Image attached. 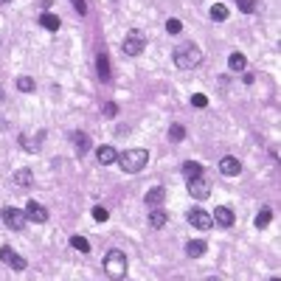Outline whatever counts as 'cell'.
Wrapping results in <instances>:
<instances>
[{
  "mask_svg": "<svg viewBox=\"0 0 281 281\" xmlns=\"http://www.w3.org/2000/svg\"><path fill=\"white\" fill-rule=\"evenodd\" d=\"M171 59H174V65H178L180 71H191V67H197L202 62V51H200V45H194V43H183V45L174 48Z\"/></svg>",
  "mask_w": 281,
  "mask_h": 281,
  "instance_id": "obj_1",
  "label": "cell"
},
{
  "mask_svg": "<svg viewBox=\"0 0 281 281\" xmlns=\"http://www.w3.org/2000/svg\"><path fill=\"white\" fill-rule=\"evenodd\" d=\"M116 163L121 166V171H127V174H138V171L149 163V152L147 149H127V152L118 155Z\"/></svg>",
  "mask_w": 281,
  "mask_h": 281,
  "instance_id": "obj_2",
  "label": "cell"
},
{
  "mask_svg": "<svg viewBox=\"0 0 281 281\" xmlns=\"http://www.w3.org/2000/svg\"><path fill=\"white\" fill-rule=\"evenodd\" d=\"M101 264H104V273L113 281H121L127 275V256H124V251H107Z\"/></svg>",
  "mask_w": 281,
  "mask_h": 281,
  "instance_id": "obj_3",
  "label": "cell"
},
{
  "mask_svg": "<svg viewBox=\"0 0 281 281\" xmlns=\"http://www.w3.org/2000/svg\"><path fill=\"white\" fill-rule=\"evenodd\" d=\"M124 54L127 56H138L144 54V48H147V37H144V31H129L127 37H124Z\"/></svg>",
  "mask_w": 281,
  "mask_h": 281,
  "instance_id": "obj_4",
  "label": "cell"
},
{
  "mask_svg": "<svg viewBox=\"0 0 281 281\" xmlns=\"http://www.w3.org/2000/svg\"><path fill=\"white\" fill-rule=\"evenodd\" d=\"M3 222H6L12 231H23L25 228V211H20V208H14V205H6L3 208Z\"/></svg>",
  "mask_w": 281,
  "mask_h": 281,
  "instance_id": "obj_5",
  "label": "cell"
},
{
  "mask_svg": "<svg viewBox=\"0 0 281 281\" xmlns=\"http://www.w3.org/2000/svg\"><path fill=\"white\" fill-rule=\"evenodd\" d=\"M25 220L34 222V225H43V222L48 220V211H45V205H40L37 200H31L28 205H25Z\"/></svg>",
  "mask_w": 281,
  "mask_h": 281,
  "instance_id": "obj_6",
  "label": "cell"
},
{
  "mask_svg": "<svg viewBox=\"0 0 281 281\" xmlns=\"http://www.w3.org/2000/svg\"><path fill=\"white\" fill-rule=\"evenodd\" d=\"M0 259H3V264H9L12 270H25V259L17 256L9 244H3V248H0Z\"/></svg>",
  "mask_w": 281,
  "mask_h": 281,
  "instance_id": "obj_7",
  "label": "cell"
},
{
  "mask_svg": "<svg viewBox=\"0 0 281 281\" xmlns=\"http://www.w3.org/2000/svg\"><path fill=\"white\" fill-rule=\"evenodd\" d=\"M189 194L194 197V200H205V197L211 194V186H208V180H205V178L189 180Z\"/></svg>",
  "mask_w": 281,
  "mask_h": 281,
  "instance_id": "obj_8",
  "label": "cell"
},
{
  "mask_svg": "<svg viewBox=\"0 0 281 281\" xmlns=\"http://www.w3.org/2000/svg\"><path fill=\"white\" fill-rule=\"evenodd\" d=\"M211 222H214V220H211L202 208H191V211H189V225L200 228V231H208V228H211Z\"/></svg>",
  "mask_w": 281,
  "mask_h": 281,
  "instance_id": "obj_9",
  "label": "cell"
},
{
  "mask_svg": "<svg viewBox=\"0 0 281 281\" xmlns=\"http://www.w3.org/2000/svg\"><path fill=\"white\" fill-rule=\"evenodd\" d=\"M220 171L225 178H236V174H242V163H239L233 155H225V158L220 160Z\"/></svg>",
  "mask_w": 281,
  "mask_h": 281,
  "instance_id": "obj_10",
  "label": "cell"
},
{
  "mask_svg": "<svg viewBox=\"0 0 281 281\" xmlns=\"http://www.w3.org/2000/svg\"><path fill=\"white\" fill-rule=\"evenodd\" d=\"M211 220H214L220 228H231L233 222H236V217H233V211H231L228 205H220V208L214 211V217H211Z\"/></svg>",
  "mask_w": 281,
  "mask_h": 281,
  "instance_id": "obj_11",
  "label": "cell"
},
{
  "mask_svg": "<svg viewBox=\"0 0 281 281\" xmlns=\"http://www.w3.org/2000/svg\"><path fill=\"white\" fill-rule=\"evenodd\" d=\"M166 200V191H163V186H152V189L144 194V202H147L149 208H160V202Z\"/></svg>",
  "mask_w": 281,
  "mask_h": 281,
  "instance_id": "obj_12",
  "label": "cell"
},
{
  "mask_svg": "<svg viewBox=\"0 0 281 281\" xmlns=\"http://www.w3.org/2000/svg\"><path fill=\"white\" fill-rule=\"evenodd\" d=\"M96 160L101 166H110V163H116V160H118V152L110 147V144H107V147H98L96 149Z\"/></svg>",
  "mask_w": 281,
  "mask_h": 281,
  "instance_id": "obj_13",
  "label": "cell"
},
{
  "mask_svg": "<svg viewBox=\"0 0 281 281\" xmlns=\"http://www.w3.org/2000/svg\"><path fill=\"white\" fill-rule=\"evenodd\" d=\"M40 138H43V132H40V135H28V132H23V135H20V147H23L25 152H40V144H43Z\"/></svg>",
  "mask_w": 281,
  "mask_h": 281,
  "instance_id": "obj_14",
  "label": "cell"
},
{
  "mask_svg": "<svg viewBox=\"0 0 281 281\" xmlns=\"http://www.w3.org/2000/svg\"><path fill=\"white\" fill-rule=\"evenodd\" d=\"M14 186H20V189H31V186H34V174H31V169H17L14 171Z\"/></svg>",
  "mask_w": 281,
  "mask_h": 281,
  "instance_id": "obj_15",
  "label": "cell"
},
{
  "mask_svg": "<svg viewBox=\"0 0 281 281\" xmlns=\"http://www.w3.org/2000/svg\"><path fill=\"white\" fill-rule=\"evenodd\" d=\"M205 251H208V244L202 242V239H191V242L186 244V253H189L191 259H200V256H205Z\"/></svg>",
  "mask_w": 281,
  "mask_h": 281,
  "instance_id": "obj_16",
  "label": "cell"
},
{
  "mask_svg": "<svg viewBox=\"0 0 281 281\" xmlns=\"http://www.w3.org/2000/svg\"><path fill=\"white\" fill-rule=\"evenodd\" d=\"M40 25H43L45 31H51V34H54V31H59V17H56V14H51V12H43L40 14Z\"/></svg>",
  "mask_w": 281,
  "mask_h": 281,
  "instance_id": "obj_17",
  "label": "cell"
},
{
  "mask_svg": "<svg viewBox=\"0 0 281 281\" xmlns=\"http://www.w3.org/2000/svg\"><path fill=\"white\" fill-rule=\"evenodd\" d=\"M169 222V217H166V211L163 208H152V214H149V225L155 228V231H160V228Z\"/></svg>",
  "mask_w": 281,
  "mask_h": 281,
  "instance_id": "obj_18",
  "label": "cell"
},
{
  "mask_svg": "<svg viewBox=\"0 0 281 281\" xmlns=\"http://www.w3.org/2000/svg\"><path fill=\"white\" fill-rule=\"evenodd\" d=\"M183 178H186V183H189V180H194V178H202V166L194 163V160L183 163Z\"/></svg>",
  "mask_w": 281,
  "mask_h": 281,
  "instance_id": "obj_19",
  "label": "cell"
},
{
  "mask_svg": "<svg viewBox=\"0 0 281 281\" xmlns=\"http://www.w3.org/2000/svg\"><path fill=\"white\" fill-rule=\"evenodd\" d=\"M74 147H76V155H85L87 149H90V138H87L85 132H74Z\"/></svg>",
  "mask_w": 281,
  "mask_h": 281,
  "instance_id": "obj_20",
  "label": "cell"
},
{
  "mask_svg": "<svg viewBox=\"0 0 281 281\" xmlns=\"http://www.w3.org/2000/svg\"><path fill=\"white\" fill-rule=\"evenodd\" d=\"M228 67H231L233 74H242L244 67H248V59H244L242 54H231L228 56Z\"/></svg>",
  "mask_w": 281,
  "mask_h": 281,
  "instance_id": "obj_21",
  "label": "cell"
},
{
  "mask_svg": "<svg viewBox=\"0 0 281 281\" xmlns=\"http://www.w3.org/2000/svg\"><path fill=\"white\" fill-rule=\"evenodd\" d=\"M96 67H98V79H101V82L110 79V62H107V54H98Z\"/></svg>",
  "mask_w": 281,
  "mask_h": 281,
  "instance_id": "obj_22",
  "label": "cell"
},
{
  "mask_svg": "<svg viewBox=\"0 0 281 281\" xmlns=\"http://www.w3.org/2000/svg\"><path fill=\"white\" fill-rule=\"evenodd\" d=\"M273 220V211H270V208H264V211H259L256 214V220H253V225L259 228V231H262V228H267V222Z\"/></svg>",
  "mask_w": 281,
  "mask_h": 281,
  "instance_id": "obj_23",
  "label": "cell"
},
{
  "mask_svg": "<svg viewBox=\"0 0 281 281\" xmlns=\"http://www.w3.org/2000/svg\"><path fill=\"white\" fill-rule=\"evenodd\" d=\"M71 248L79 253H90V242H87L85 236H71Z\"/></svg>",
  "mask_w": 281,
  "mask_h": 281,
  "instance_id": "obj_24",
  "label": "cell"
},
{
  "mask_svg": "<svg viewBox=\"0 0 281 281\" xmlns=\"http://www.w3.org/2000/svg\"><path fill=\"white\" fill-rule=\"evenodd\" d=\"M211 20H217V23H222V20H228V9L222 6V3H217V6H211Z\"/></svg>",
  "mask_w": 281,
  "mask_h": 281,
  "instance_id": "obj_25",
  "label": "cell"
},
{
  "mask_svg": "<svg viewBox=\"0 0 281 281\" xmlns=\"http://www.w3.org/2000/svg\"><path fill=\"white\" fill-rule=\"evenodd\" d=\"M34 87H37V85H34V79H31V76H20V79H17V90L31 93Z\"/></svg>",
  "mask_w": 281,
  "mask_h": 281,
  "instance_id": "obj_26",
  "label": "cell"
},
{
  "mask_svg": "<svg viewBox=\"0 0 281 281\" xmlns=\"http://www.w3.org/2000/svg\"><path fill=\"white\" fill-rule=\"evenodd\" d=\"M93 220H96V222H107V220H110V211H107L104 205H96V208H93Z\"/></svg>",
  "mask_w": 281,
  "mask_h": 281,
  "instance_id": "obj_27",
  "label": "cell"
},
{
  "mask_svg": "<svg viewBox=\"0 0 281 281\" xmlns=\"http://www.w3.org/2000/svg\"><path fill=\"white\" fill-rule=\"evenodd\" d=\"M236 6H239V12L253 14V12H256V0H236Z\"/></svg>",
  "mask_w": 281,
  "mask_h": 281,
  "instance_id": "obj_28",
  "label": "cell"
},
{
  "mask_svg": "<svg viewBox=\"0 0 281 281\" xmlns=\"http://www.w3.org/2000/svg\"><path fill=\"white\" fill-rule=\"evenodd\" d=\"M169 138L174 140V144H178V140H183V138H186V129L180 127V124H174V127L169 129Z\"/></svg>",
  "mask_w": 281,
  "mask_h": 281,
  "instance_id": "obj_29",
  "label": "cell"
},
{
  "mask_svg": "<svg viewBox=\"0 0 281 281\" xmlns=\"http://www.w3.org/2000/svg\"><path fill=\"white\" fill-rule=\"evenodd\" d=\"M166 31H169V34H180V31H183V23H180V20H166Z\"/></svg>",
  "mask_w": 281,
  "mask_h": 281,
  "instance_id": "obj_30",
  "label": "cell"
},
{
  "mask_svg": "<svg viewBox=\"0 0 281 281\" xmlns=\"http://www.w3.org/2000/svg\"><path fill=\"white\" fill-rule=\"evenodd\" d=\"M191 104H194V107H205L208 96H205V93H194V96H191Z\"/></svg>",
  "mask_w": 281,
  "mask_h": 281,
  "instance_id": "obj_31",
  "label": "cell"
},
{
  "mask_svg": "<svg viewBox=\"0 0 281 281\" xmlns=\"http://www.w3.org/2000/svg\"><path fill=\"white\" fill-rule=\"evenodd\" d=\"M71 3H74V9H76L79 14H85V12H87V3H85V0H71Z\"/></svg>",
  "mask_w": 281,
  "mask_h": 281,
  "instance_id": "obj_32",
  "label": "cell"
},
{
  "mask_svg": "<svg viewBox=\"0 0 281 281\" xmlns=\"http://www.w3.org/2000/svg\"><path fill=\"white\" fill-rule=\"evenodd\" d=\"M116 113H118V107H116L113 101H110V104H104V116H110V118H113Z\"/></svg>",
  "mask_w": 281,
  "mask_h": 281,
  "instance_id": "obj_33",
  "label": "cell"
},
{
  "mask_svg": "<svg viewBox=\"0 0 281 281\" xmlns=\"http://www.w3.org/2000/svg\"><path fill=\"white\" fill-rule=\"evenodd\" d=\"M270 281H281V278H278V275H273V278H270Z\"/></svg>",
  "mask_w": 281,
  "mask_h": 281,
  "instance_id": "obj_34",
  "label": "cell"
},
{
  "mask_svg": "<svg viewBox=\"0 0 281 281\" xmlns=\"http://www.w3.org/2000/svg\"><path fill=\"white\" fill-rule=\"evenodd\" d=\"M0 3H12V0H0Z\"/></svg>",
  "mask_w": 281,
  "mask_h": 281,
  "instance_id": "obj_35",
  "label": "cell"
},
{
  "mask_svg": "<svg viewBox=\"0 0 281 281\" xmlns=\"http://www.w3.org/2000/svg\"><path fill=\"white\" fill-rule=\"evenodd\" d=\"M208 281H220V278H208Z\"/></svg>",
  "mask_w": 281,
  "mask_h": 281,
  "instance_id": "obj_36",
  "label": "cell"
}]
</instances>
